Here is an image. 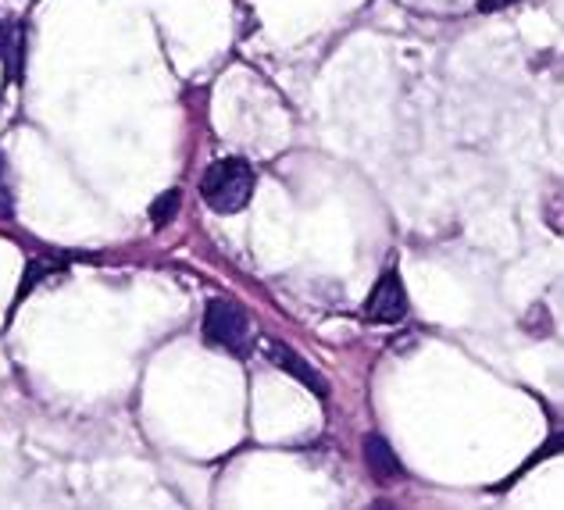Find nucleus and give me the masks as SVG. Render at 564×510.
Returning a JSON list of instances; mask_svg holds the SVG:
<instances>
[{
  "instance_id": "1",
  "label": "nucleus",
  "mask_w": 564,
  "mask_h": 510,
  "mask_svg": "<svg viewBox=\"0 0 564 510\" xmlns=\"http://www.w3.org/2000/svg\"><path fill=\"white\" fill-rule=\"evenodd\" d=\"M200 197L215 215H240L254 197V169L243 158H218L200 175Z\"/></svg>"
},
{
  "instance_id": "2",
  "label": "nucleus",
  "mask_w": 564,
  "mask_h": 510,
  "mask_svg": "<svg viewBox=\"0 0 564 510\" xmlns=\"http://www.w3.org/2000/svg\"><path fill=\"white\" fill-rule=\"evenodd\" d=\"M204 339L232 357L250 354V322L232 300H207L204 307Z\"/></svg>"
},
{
  "instance_id": "3",
  "label": "nucleus",
  "mask_w": 564,
  "mask_h": 510,
  "mask_svg": "<svg viewBox=\"0 0 564 510\" xmlns=\"http://www.w3.org/2000/svg\"><path fill=\"white\" fill-rule=\"evenodd\" d=\"M404 314H408L404 279H400L397 268H386L365 300V318L376 325H397V322H404Z\"/></svg>"
},
{
  "instance_id": "4",
  "label": "nucleus",
  "mask_w": 564,
  "mask_h": 510,
  "mask_svg": "<svg viewBox=\"0 0 564 510\" xmlns=\"http://www.w3.org/2000/svg\"><path fill=\"white\" fill-rule=\"evenodd\" d=\"M264 354H269V361H272L275 368H282L286 375H293V379L301 382L304 389H311V393H318V397L329 393V386H325L322 375H318L315 368H311L293 347H286V343H275V339H272L269 347H264Z\"/></svg>"
},
{
  "instance_id": "5",
  "label": "nucleus",
  "mask_w": 564,
  "mask_h": 510,
  "mask_svg": "<svg viewBox=\"0 0 564 510\" xmlns=\"http://www.w3.org/2000/svg\"><path fill=\"white\" fill-rule=\"evenodd\" d=\"M365 464L368 471H372L379 482H393V478L404 475V468H400V457L393 454V446L386 443V436H365Z\"/></svg>"
},
{
  "instance_id": "6",
  "label": "nucleus",
  "mask_w": 564,
  "mask_h": 510,
  "mask_svg": "<svg viewBox=\"0 0 564 510\" xmlns=\"http://www.w3.org/2000/svg\"><path fill=\"white\" fill-rule=\"evenodd\" d=\"M0 54H4L8 79H22V62H25V25H8V29H4V43H0Z\"/></svg>"
},
{
  "instance_id": "7",
  "label": "nucleus",
  "mask_w": 564,
  "mask_h": 510,
  "mask_svg": "<svg viewBox=\"0 0 564 510\" xmlns=\"http://www.w3.org/2000/svg\"><path fill=\"white\" fill-rule=\"evenodd\" d=\"M543 221L564 239V186H554L543 200Z\"/></svg>"
},
{
  "instance_id": "8",
  "label": "nucleus",
  "mask_w": 564,
  "mask_h": 510,
  "mask_svg": "<svg viewBox=\"0 0 564 510\" xmlns=\"http://www.w3.org/2000/svg\"><path fill=\"white\" fill-rule=\"evenodd\" d=\"M175 211H180V189L161 193V197L151 204V221H154V229H165V225L175 218Z\"/></svg>"
},
{
  "instance_id": "9",
  "label": "nucleus",
  "mask_w": 564,
  "mask_h": 510,
  "mask_svg": "<svg viewBox=\"0 0 564 510\" xmlns=\"http://www.w3.org/2000/svg\"><path fill=\"white\" fill-rule=\"evenodd\" d=\"M522 328L525 333H532V336H551V311H546L543 304H536L529 314H525V322H522Z\"/></svg>"
},
{
  "instance_id": "10",
  "label": "nucleus",
  "mask_w": 564,
  "mask_h": 510,
  "mask_svg": "<svg viewBox=\"0 0 564 510\" xmlns=\"http://www.w3.org/2000/svg\"><path fill=\"white\" fill-rule=\"evenodd\" d=\"M11 215H14V193H11V183H8L4 154H0V221H8Z\"/></svg>"
},
{
  "instance_id": "11",
  "label": "nucleus",
  "mask_w": 564,
  "mask_h": 510,
  "mask_svg": "<svg viewBox=\"0 0 564 510\" xmlns=\"http://www.w3.org/2000/svg\"><path fill=\"white\" fill-rule=\"evenodd\" d=\"M511 4H518V0H479V11H503V8H511Z\"/></svg>"
},
{
  "instance_id": "12",
  "label": "nucleus",
  "mask_w": 564,
  "mask_h": 510,
  "mask_svg": "<svg viewBox=\"0 0 564 510\" xmlns=\"http://www.w3.org/2000/svg\"><path fill=\"white\" fill-rule=\"evenodd\" d=\"M0 43H4V25H0Z\"/></svg>"
}]
</instances>
